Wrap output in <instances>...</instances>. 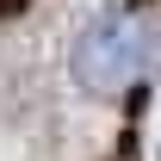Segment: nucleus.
Wrapping results in <instances>:
<instances>
[{"instance_id":"f257e3e1","label":"nucleus","mask_w":161,"mask_h":161,"mask_svg":"<svg viewBox=\"0 0 161 161\" xmlns=\"http://www.w3.org/2000/svg\"><path fill=\"white\" fill-rule=\"evenodd\" d=\"M161 50V13L155 6H105L80 25L75 37V80L87 93H124L149 75V62Z\"/></svg>"}]
</instances>
